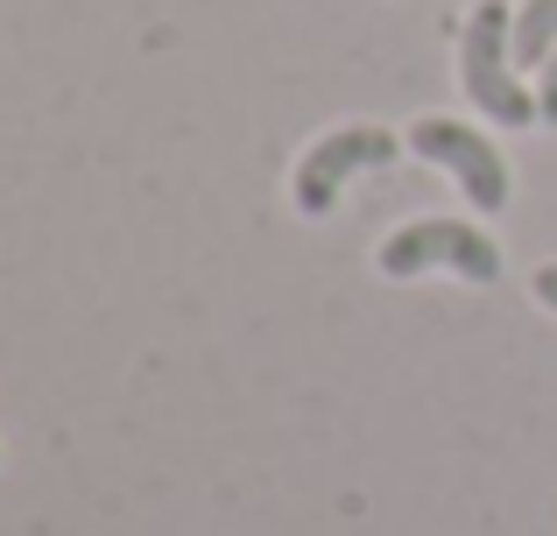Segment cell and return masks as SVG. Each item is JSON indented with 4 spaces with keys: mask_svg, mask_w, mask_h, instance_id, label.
<instances>
[{
    "mask_svg": "<svg viewBox=\"0 0 557 536\" xmlns=\"http://www.w3.org/2000/svg\"><path fill=\"white\" fill-rule=\"evenodd\" d=\"M459 85L494 127H530L536 92L516 78V8L508 0H480L459 28Z\"/></svg>",
    "mask_w": 557,
    "mask_h": 536,
    "instance_id": "cell-1",
    "label": "cell"
},
{
    "mask_svg": "<svg viewBox=\"0 0 557 536\" xmlns=\"http://www.w3.org/2000/svg\"><path fill=\"white\" fill-rule=\"evenodd\" d=\"M530 289H536V303H544V311H557V262H550V269H536V275H530Z\"/></svg>",
    "mask_w": 557,
    "mask_h": 536,
    "instance_id": "cell-7",
    "label": "cell"
},
{
    "mask_svg": "<svg viewBox=\"0 0 557 536\" xmlns=\"http://www.w3.org/2000/svg\"><path fill=\"white\" fill-rule=\"evenodd\" d=\"M374 262H381V275H395V283H409V275H423V269H451V275H466V283H502V248L466 220L395 226Z\"/></svg>",
    "mask_w": 557,
    "mask_h": 536,
    "instance_id": "cell-3",
    "label": "cell"
},
{
    "mask_svg": "<svg viewBox=\"0 0 557 536\" xmlns=\"http://www.w3.org/2000/svg\"><path fill=\"white\" fill-rule=\"evenodd\" d=\"M409 149L423 155V163H437L445 177H459V191L473 198L480 212H502L508 205V155L494 149L480 127H466V121H451V113H423L417 127H409Z\"/></svg>",
    "mask_w": 557,
    "mask_h": 536,
    "instance_id": "cell-4",
    "label": "cell"
},
{
    "mask_svg": "<svg viewBox=\"0 0 557 536\" xmlns=\"http://www.w3.org/2000/svg\"><path fill=\"white\" fill-rule=\"evenodd\" d=\"M395 155H403V135H388V127H374V121L332 127V135L311 141V155L297 163V177H289V198H297L304 220H325V212L339 205V191L360 177V170H388Z\"/></svg>",
    "mask_w": 557,
    "mask_h": 536,
    "instance_id": "cell-2",
    "label": "cell"
},
{
    "mask_svg": "<svg viewBox=\"0 0 557 536\" xmlns=\"http://www.w3.org/2000/svg\"><path fill=\"white\" fill-rule=\"evenodd\" d=\"M536 121H544V127H557V50H550L544 78H536Z\"/></svg>",
    "mask_w": 557,
    "mask_h": 536,
    "instance_id": "cell-6",
    "label": "cell"
},
{
    "mask_svg": "<svg viewBox=\"0 0 557 536\" xmlns=\"http://www.w3.org/2000/svg\"><path fill=\"white\" fill-rule=\"evenodd\" d=\"M550 50H557V0H522V14H516V64L544 71Z\"/></svg>",
    "mask_w": 557,
    "mask_h": 536,
    "instance_id": "cell-5",
    "label": "cell"
}]
</instances>
